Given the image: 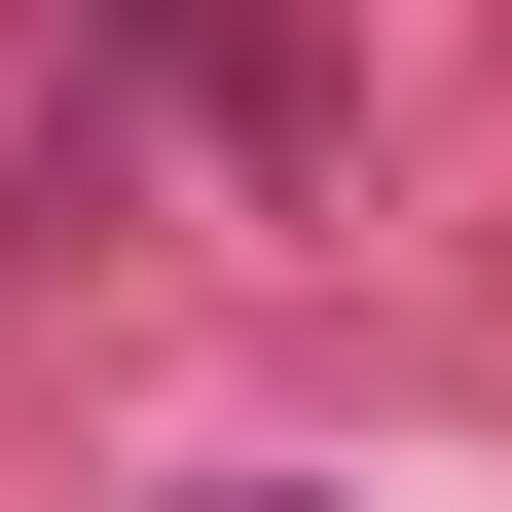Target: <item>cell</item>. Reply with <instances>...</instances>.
<instances>
[{"mask_svg":"<svg viewBox=\"0 0 512 512\" xmlns=\"http://www.w3.org/2000/svg\"><path fill=\"white\" fill-rule=\"evenodd\" d=\"M220 512H293V476H220Z\"/></svg>","mask_w":512,"mask_h":512,"instance_id":"1","label":"cell"}]
</instances>
